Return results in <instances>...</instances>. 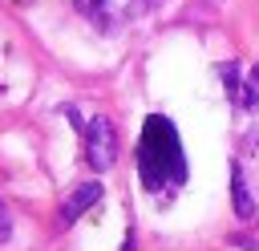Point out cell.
I'll list each match as a JSON object with an SVG mask.
<instances>
[{"instance_id":"cell-6","label":"cell","mask_w":259,"mask_h":251,"mask_svg":"<svg viewBox=\"0 0 259 251\" xmlns=\"http://www.w3.org/2000/svg\"><path fill=\"white\" fill-rule=\"evenodd\" d=\"M8 235H12V219H8V211L0 202V243H8Z\"/></svg>"},{"instance_id":"cell-4","label":"cell","mask_w":259,"mask_h":251,"mask_svg":"<svg viewBox=\"0 0 259 251\" xmlns=\"http://www.w3.org/2000/svg\"><path fill=\"white\" fill-rule=\"evenodd\" d=\"M231 206H235V215H239L243 223H255V215H259V206H255V198H251V186L243 182L239 162H231Z\"/></svg>"},{"instance_id":"cell-7","label":"cell","mask_w":259,"mask_h":251,"mask_svg":"<svg viewBox=\"0 0 259 251\" xmlns=\"http://www.w3.org/2000/svg\"><path fill=\"white\" fill-rule=\"evenodd\" d=\"M231 243H239V247H247V251H259V239H243V235H235Z\"/></svg>"},{"instance_id":"cell-9","label":"cell","mask_w":259,"mask_h":251,"mask_svg":"<svg viewBox=\"0 0 259 251\" xmlns=\"http://www.w3.org/2000/svg\"><path fill=\"white\" fill-rule=\"evenodd\" d=\"M251 85H259V65H255V69H251Z\"/></svg>"},{"instance_id":"cell-8","label":"cell","mask_w":259,"mask_h":251,"mask_svg":"<svg viewBox=\"0 0 259 251\" xmlns=\"http://www.w3.org/2000/svg\"><path fill=\"white\" fill-rule=\"evenodd\" d=\"M121 251H134V235H130V239H125V243H121Z\"/></svg>"},{"instance_id":"cell-2","label":"cell","mask_w":259,"mask_h":251,"mask_svg":"<svg viewBox=\"0 0 259 251\" xmlns=\"http://www.w3.org/2000/svg\"><path fill=\"white\" fill-rule=\"evenodd\" d=\"M85 158L93 170H109L117 162V134H113V121L105 113L85 121Z\"/></svg>"},{"instance_id":"cell-5","label":"cell","mask_w":259,"mask_h":251,"mask_svg":"<svg viewBox=\"0 0 259 251\" xmlns=\"http://www.w3.org/2000/svg\"><path fill=\"white\" fill-rule=\"evenodd\" d=\"M73 4H77V12H85L89 20H101V4H105V0H73Z\"/></svg>"},{"instance_id":"cell-3","label":"cell","mask_w":259,"mask_h":251,"mask_svg":"<svg viewBox=\"0 0 259 251\" xmlns=\"http://www.w3.org/2000/svg\"><path fill=\"white\" fill-rule=\"evenodd\" d=\"M97 198H101V182H81V186L65 198V206H61V223H65V227H69V223H77V219H81Z\"/></svg>"},{"instance_id":"cell-1","label":"cell","mask_w":259,"mask_h":251,"mask_svg":"<svg viewBox=\"0 0 259 251\" xmlns=\"http://www.w3.org/2000/svg\"><path fill=\"white\" fill-rule=\"evenodd\" d=\"M138 178L154 194L186 182V154H182L178 130L162 113H150L146 126H142V138H138Z\"/></svg>"}]
</instances>
